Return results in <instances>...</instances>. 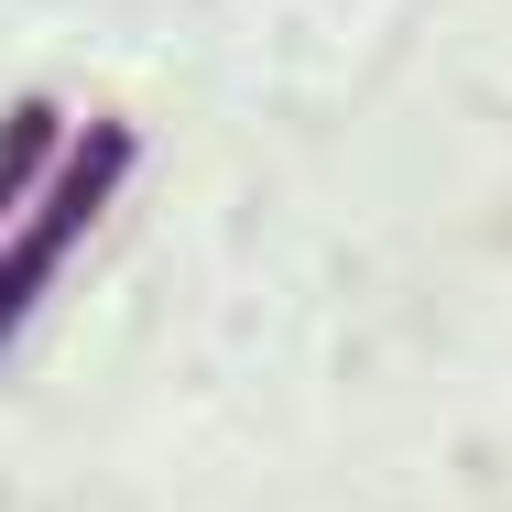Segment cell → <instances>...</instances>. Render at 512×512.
Listing matches in <instances>:
<instances>
[{"label":"cell","mask_w":512,"mask_h":512,"mask_svg":"<svg viewBox=\"0 0 512 512\" xmlns=\"http://www.w3.org/2000/svg\"><path fill=\"white\" fill-rule=\"evenodd\" d=\"M131 164H142V131H131V120H66V142H55L44 186H33V197H22V218L0 229V349L33 327L44 284L66 273V251H77L109 207H120Z\"/></svg>","instance_id":"obj_1"},{"label":"cell","mask_w":512,"mask_h":512,"mask_svg":"<svg viewBox=\"0 0 512 512\" xmlns=\"http://www.w3.org/2000/svg\"><path fill=\"white\" fill-rule=\"evenodd\" d=\"M55 142H66V109H55V99H11V109H0V229H11L22 197L44 186Z\"/></svg>","instance_id":"obj_2"}]
</instances>
